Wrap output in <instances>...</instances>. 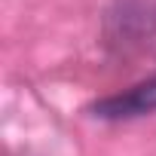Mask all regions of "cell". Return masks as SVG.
Returning <instances> with one entry per match:
<instances>
[{
    "mask_svg": "<svg viewBox=\"0 0 156 156\" xmlns=\"http://www.w3.org/2000/svg\"><path fill=\"white\" fill-rule=\"evenodd\" d=\"M156 110V76L135 89H129L126 95H113V98H104L95 104V113L98 116H107V119H126V116H141V113H150Z\"/></svg>",
    "mask_w": 156,
    "mask_h": 156,
    "instance_id": "6da1fadb",
    "label": "cell"
}]
</instances>
